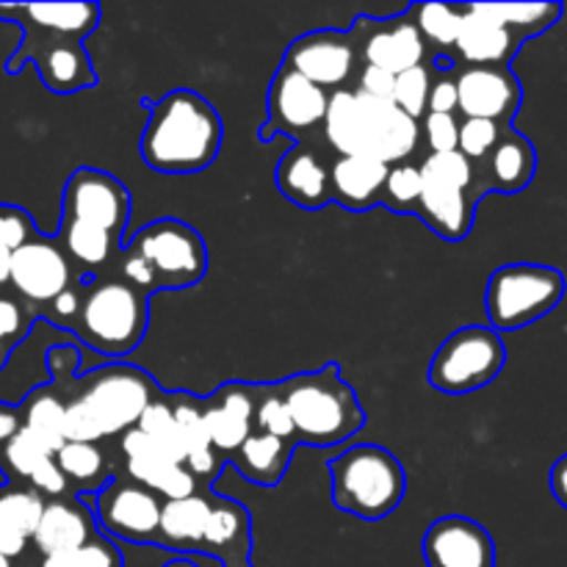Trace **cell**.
Returning <instances> with one entry per match:
<instances>
[{"instance_id": "21", "label": "cell", "mask_w": 567, "mask_h": 567, "mask_svg": "<svg viewBox=\"0 0 567 567\" xmlns=\"http://www.w3.org/2000/svg\"><path fill=\"white\" fill-rule=\"evenodd\" d=\"M94 535H97V524H94L92 507L75 496H61L44 502L31 546L42 557H50V554L81 548Z\"/></svg>"}, {"instance_id": "42", "label": "cell", "mask_w": 567, "mask_h": 567, "mask_svg": "<svg viewBox=\"0 0 567 567\" xmlns=\"http://www.w3.org/2000/svg\"><path fill=\"white\" fill-rule=\"evenodd\" d=\"M421 192H424V177H421V169L404 161V164H396L388 169L380 205H385L388 210H396V214H415V205H419Z\"/></svg>"}, {"instance_id": "26", "label": "cell", "mask_w": 567, "mask_h": 567, "mask_svg": "<svg viewBox=\"0 0 567 567\" xmlns=\"http://www.w3.org/2000/svg\"><path fill=\"white\" fill-rule=\"evenodd\" d=\"M293 452H297V443L293 441H280V437L264 435V432H252L230 454V465L233 471H238L252 485L277 487L282 476L288 474Z\"/></svg>"}, {"instance_id": "56", "label": "cell", "mask_w": 567, "mask_h": 567, "mask_svg": "<svg viewBox=\"0 0 567 567\" xmlns=\"http://www.w3.org/2000/svg\"><path fill=\"white\" fill-rule=\"evenodd\" d=\"M551 493L559 504L567 509V454L559 457L551 468Z\"/></svg>"}, {"instance_id": "40", "label": "cell", "mask_w": 567, "mask_h": 567, "mask_svg": "<svg viewBox=\"0 0 567 567\" xmlns=\"http://www.w3.org/2000/svg\"><path fill=\"white\" fill-rule=\"evenodd\" d=\"M172 415H175L177 432H181L183 449H186V460L205 452H214L203 421V399L192 396V393H175V399H172Z\"/></svg>"}, {"instance_id": "4", "label": "cell", "mask_w": 567, "mask_h": 567, "mask_svg": "<svg viewBox=\"0 0 567 567\" xmlns=\"http://www.w3.org/2000/svg\"><path fill=\"white\" fill-rule=\"evenodd\" d=\"M147 324V293L120 280H92L83 291L72 332L92 352L120 360L144 341Z\"/></svg>"}, {"instance_id": "45", "label": "cell", "mask_w": 567, "mask_h": 567, "mask_svg": "<svg viewBox=\"0 0 567 567\" xmlns=\"http://www.w3.org/2000/svg\"><path fill=\"white\" fill-rule=\"evenodd\" d=\"M430 89H432V75L430 66L419 64L413 70L399 72L396 81H393V97L391 103L396 109H402L410 120L419 122L421 116L426 114V100H430Z\"/></svg>"}, {"instance_id": "55", "label": "cell", "mask_w": 567, "mask_h": 567, "mask_svg": "<svg viewBox=\"0 0 567 567\" xmlns=\"http://www.w3.org/2000/svg\"><path fill=\"white\" fill-rule=\"evenodd\" d=\"M20 430H22L20 408H14V404L0 402V454H3V449L9 446V441Z\"/></svg>"}, {"instance_id": "54", "label": "cell", "mask_w": 567, "mask_h": 567, "mask_svg": "<svg viewBox=\"0 0 567 567\" xmlns=\"http://www.w3.org/2000/svg\"><path fill=\"white\" fill-rule=\"evenodd\" d=\"M393 81H396V75H391V72L380 70V66L363 64L360 83L354 92H363L374 100H391L393 97Z\"/></svg>"}, {"instance_id": "61", "label": "cell", "mask_w": 567, "mask_h": 567, "mask_svg": "<svg viewBox=\"0 0 567 567\" xmlns=\"http://www.w3.org/2000/svg\"><path fill=\"white\" fill-rule=\"evenodd\" d=\"M249 567H252V565H249Z\"/></svg>"}, {"instance_id": "7", "label": "cell", "mask_w": 567, "mask_h": 567, "mask_svg": "<svg viewBox=\"0 0 567 567\" xmlns=\"http://www.w3.org/2000/svg\"><path fill=\"white\" fill-rule=\"evenodd\" d=\"M125 249L142 255L155 271L158 291H186L208 271V247L192 225L158 219L131 236Z\"/></svg>"}, {"instance_id": "15", "label": "cell", "mask_w": 567, "mask_h": 567, "mask_svg": "<svg viewBox=\"0 0 567 567\" xmlns=\"http://www.w3.org/2000/svg\"><path fill=\"white\" fill-rule=\"evenodd\" d=\"M457 111L465 120H491L507 127L520 109V81L509 66H465L457 78Z\"/></svg>"}, {"instance_id": "58", "label": "cell", "mask_w": 567, "mask_h": 567, "mask_svg": "<svg viewBox=\"0 0 567 567\" xmlns=\"http://www.w3.org/2000/svg\"><path fill=\"white\" fill-rule=\"evenodd\" d=\"M9 271H11V249H6L3 244H0V286L9 282Z\"/></svg>"}, {"instance_id": "1", "label": "cell", "mask_w": 567, "mask_h": 567, "mask_svg": "<svg viewBox=\"0 0 567 567\" xmlns=\"http://www.w3.org/2000/svg\"><path fill=\"white\" fill-rule=\"evenodd\" d=\"M225 125L210 100L194 89H172L150 105L138 153L158 175H197L221 153Z\"/></svg>"}, {"instance_id": "6", "label": "cell", "mask_w": 567, "mask_h": 567, "mask_svg": "<svg viewBox=\"0 0 567 567\" xmlns=\"http://www.w3.org/2000/svg\"><path fill=\"white\" fill-rule=\"evenodd\" d=\"M507 363L502 332L491 324H468L454 330L435 349L426 369V380L446 396H465L491 385Z\"/></svg>"}, {"instance_id": "19", "label": "cell", "mask_w": 567, "mask_h": 567, "mask_svg": "<svg viewBox=\"0 0 567 567\" xmlns=\"http://www.w3.org/2000/svg\"><path fill=\"white\" fill-rule=\"evenodd\" d=\"M255 396H258V385L225 382L203 399V421L214 452L233 454L252 435Z\"/></svg>"}, {"instance_id": "9", "label": "cell", "mask_w": 567, "mask_h": 567, "mask_svg": "<svg viewBox=\"0 0 567 567\" xmlns=\"http://www.w3.org/2000/svg\"><path fill=\"white\" fill-rule=\"evenodd\" d=\"M20 28L25 31V37H22V44L14 50V55L6 61V72L14 75L25 61H33L39 78L53 94H75L97 83V72H94L92 59L81 42L50 37L39 28L25 25V22H20Z\"/></svg>"}, {"instance_id": "27", "label": "cell", "mask_w": 567, "mask_h": 567, "mask_svg": "<svg viewBox=\"0 0 567 567\" xmlns=\"http://www.w3.org/2000/svg\"><path fill=\"white\" fill-rule=\"evenodd\" d=\"M210 507H214V498H205L199 493L177 498V502H164L155 546L183 554L203 551V535L210 518Z\"/></svg>"}, {"instance_id": "2", "label": "cell", "mask_w": 567, "mask_h": 567, "mask_svg": "<svg viewBox=\"0 0 567 567\" xmlns=\"http://www.w3.org/2000/svg\"><path fill=\"white\" fill-rule=\"evenodd\" d=\"M277 388L291 413L297 446L336 449L365 426L358 391L343 380L338 363L293 374L277 382Z\"/></svg>"}, {"instance_id": "51", "label": "cell", "mask_w": 567, "mask_h": 567, "mask_svg": "<svg viewBox=\"0 0 567 567\" xmlns=\"http://www.w3.org/2000/svg\"><path fill=\"white\" fill-rule=\"evenodd\" d=\"M122 277L127 280V286H133L136 291L142 293H155L158 291V280H155V271L153 266L147 264V260L142 258V255L131 252V249H125V258H122Z\"/></svg>"}, {"instance_id": "22", "label": "cell", "mask_w": 567, "mask_h": 567, "mask_svg": "<svg viewBox=\"0 0 567 567\" xmlns=\"http://www.w3.org/2000/svg\"><path fill=\"white\" fill-rule=\"evenodd\" d=\"M275 186L288 203L305 210H321L332 203L330 172L305 144L288 150L275 166Z\"/></svg>"}, {"instance_id": "17", "label": "cell", "mask_w": 567, "mask_h": 567, "mask_svg": "<svg viewBox=\"0 0 567 567\" xmlns=\"http://www.w3.org/2000/svg\"><path fill=\"white\" fill-rule=\"evenodd\" d=\"M354 94H358L360 125H363V155H371L388 166L404 164L408 155L419 147V122L410 120L391 100H374L363 92Z\"/></svg>"}, {"instance_id": "46", "label": "cell", "mask_w": 567, "mask_h": 567, "mask_svg": "<svg viewBox=\"0 0 567 567\" xmlns=\"http://www.w3.org/2000/svg\"><path fill=\"white\" fill-rule=\"evenodd\" d=\"M33 319H37V313H33L31 308H25V305L17 302V299L0 293V371L9 363L11 349L28 336Z\"/></svg>"}, {"instance_id": "25", "label": "cell", "mask_w": 567, "mask_h": 567, "mask_svg": "<svg viewBox=\"0 0 567 567\" xmlns=\"http://www.w3.org/2000/svg\"><path fill=\"white\" fill-rule=\"evenodd\" d=\"M388 169L391 166L371 158V155H343L330 169L332 203L354 210V214L374 208L382 199Z\"/></svg>"}, {"instance_id": "52", "label": "cell", "mask_w": 567, "mask_h": 567, "mask_svg": "<svg viewBox=\"0 0 567 567\" xmlns=\"http://www.w3.org/2000/svg\"><path fill=\"white\" fill-rule=\"evenodd\" d=\"M31 491H37L39 496H50V498H61L66 496V491H70V485H66L64 474L59 471V465H55V457L44 460L42 465H39L37 471L31 474Z\"/></svg>"}, {"instance_id": "18", "label": "cell", "mask_w": 567, "mask_h": 567, "mask_svg": "<svg viewBox=\"0 0 567 567\" xmlns=\"http://www.w3.org/2000/svg\"><path fill=\"white\" fill-rule=\"evenodd\" d=\"M371 31L360 39V55L363 64L380 66V70L399 75L404 70L424 64L426 42L419 33L415 22L410 20V6L393 17H371Z\"/></svg>"}, {"instance_id": "47", "label": "cell", "mask_w": 567, "mask_h": 567, "mask_svg": "<svg viewBox=\"0 0 567 567\" xmlns=\"http://www.w3.org/2000/svg\"><path fill=\"white\" fill-rule=\"evenodd\" d=\"M504 131L507 127L491 120H463L460 122L457 153H463L471 164L474 161H485L493 153V147L502 142Z\"/></svg>"}, {"instance_id": "50", "label": "cell", "mask_w": 567, "mask_h": 567, "mask_svg": "<svg viewBox=\"0 0 567 567\" xmlns=\"http://www.w3.org/2000/svg\"><path fill=\"white\" fill-rule=\"evenodd\" d=\"M421 133L426 136L432 153H454L457 150L460 122L454 114H424Z\"/></svg>"}, {"instance_id": "57", "label": "cell", "mask_w": 567, "mask_h": 567, "mask_svg": "<svg viewBox=\"0 0 567 567\" xmlns=\"http://www.w3.org/2000/svg\"><path fill=\"white\" fill-rule=\"evenodd\" d=\"M454 66H457V61L446 53H435V59H432V70L441 72V75H452Z\"/></svg>"}, {"instance_id": "53", "label": "cell", "mask_w": 567, "mask_h": 567, "mask_svg": "<svg viewBox=\"0 0 567 567\" xmlns=\"http://www.w3.org/2000/svg\"><path fill=\"white\" fill-rule=\"evenodd\" d=\"M454 111H457V83L449 75L435 78L426 100V114H454Z\"/></svg>"}, {"instance_id": "14", "label": "cell", "mask_w": 567, "mask_h": 567, "mask_svg": "<svg viewBox=\"0 0 567 567\" xmlns=\"http://www.w3.org/2000/svg\"><path fill=\"white\" fill-rule=\"evenodd\" d=\"M282 64L291 66L319 89H341L349 81L358 64L354 53V37L349 31H336V28H319L308 31L288 44Z\"/></svg>"}, {"instance_id": "20", "label": "cell", "mask_w": 567, "mask_h": 567, "mask_svg": "<svg viewBox=\"0 0 567 567\" xmlns=\"http://www.w3.org/2000/svg\"><path fill=\"white\" fill-rule=\"evenodd\" d=\"M524 39L504 28L493 17H487L480 6H463L454 50L468 66H509Z\"/></svg>"}, {"instance_id": "39", "label": "cell", "mask_w": 567, "mask_h": 567, "mask_svg": "<svg viewBox=\"0 0 567 567\" xmlns=\"http://www.w3.org/2000/svg\"><path fill=\"white\" fill-rule=\"evenodd\" d=\"M252 432H264V435L297 443V437H293L291 413H288L286 402H282L277 382L258 385V396H255V413H252Z\"/></svg>"}, {"instance_id": "30", "label": "cell", "mask_w": 567, "mask_h": 567, "mask_svg": "<svg viewBox=\"0 0 567 567\" xmlns=\"http://www.w3.org/2000/svg\"><path fill=\"white\" fill-rule=\"evenodd\" d=\"M42 509L44 498L31 487H9L0 493V554L3 557H25Z\"/></svg>"}, {"instance_id": "41", "label": "cell", "mask_w": 567, "mask_h": 567, "mask_svg": "<svg viewBox=\"0 0 567 567\" xmlns=\"http://www.w3.org/2000/svg\"><path fill=\"white\" fill-rule=\"evenodd\" d=\"M421 177L430 186L454 188V192H468L474 186V164L463 153H432L426 155L424 164L419 166Z\"/></svg>"}, {"instance_id": "48", "label": "cell", "mask_w": 567, "mask_h": 567, "mask_svg": "<svg viewBox=\"0 0 567 567\" xmlns=\"http://www.w3.org/2000/svg\"><path fill=\"white\" fill-rule=\"evenodd\" d=\"M64 441L66 443H97L103 441V432H100L97 419L92 415V410L86 408L81 396H72V402L64 404Z\"/></svg>"}, {"instance_id": "8", "label": "cell", "mask_w": 567, "mask_h": 567, "mask_svg": "<svg viewBox=\"0 0 567 567\" xmlns=\"http://www.w3.org/2000/svg\"><path fill=\"white\" fill-rule=\"evenodd\" d=\"M97 419L103 437L133 430L150 402L161 396V388L144 369L131 363H111L81 377V393Z\"/></svg>"}, {"instance_id": "33", "label": "cell", "mask_w": 567, "mask_h": 567, "mask_svg": "<svg viewBox=\"0 0 567 567\" xmlns=\"http://www.w3.org/2000/svg\"><path fill=\"white\" fill-rule=\"evenodd\" d=\"M55 465L64 474L66 485L75 493H100L111 482L109 463L97 443H64L55 454Z\"/></svg>"}, {"instance_id": "31", "label": "cell", "mask_w": 567, "mask_h": 567, "mask_svg": "<svg viewBox=\"0 0 567 567\" xmlns=\"http://www.w3.org/2000/svg\"><path fill=\"white\" fill-rule=\"evenodd\" d=\"M20 419L22 430L31 432L44 449H50L53 454L61 452V446L66 443L64 430H61V424H64V402H61L53 388H33L25 402L20 404Z\"/></svg>"}, {"instance_id": "11", "label": "cell", "mask_w": 567, "mask_h": 567, "mask_svg": "<svg viewBox=\"0 0 567 567\" xmlns=\"http://www.w3.org/2000/svg\"><path fill=\"white\" fill-rule=\"evenodd\" d=\"M161 507L164 502L150 487L133 480H111L103 491L94 493L92 515L103 535L120 537L136 546H155Z\"/></svg>"}, {"instance_id": "5", "label": "cell", "mask_w": 567, "mask_h": 567, "mask_svg": "<svg viewBox=\"0 0 567 567\" xmlns=\"http://www.w3.org/2000/svg\"><path fill=\"white\" fill-rule=\"evenodd\" d=\"M565 277L554 266L507 264L498 266L485 288L487 321L496 332L520 330L551 313L565 297Z\"/></svg>"}, {"instance_id": "32", "label": "cell", "mask_w": 567, "mask_h": 567, "mask_svg": "<svg viewBox=\"0 0 567 567\" xmlns=\"http://www.w3.org/2000/svg\"><path fill=\"white\" fill-rule=\"evenodd\" d=\"M127 480L150 487L153 493L164 496L166 502L188 498L197 493V480L186 465H175L164 454H150V457L127 460Z\"/></svg>"}, {"instance_id": "16", "label": "cell", "mask_w": 567, "mask_h": 567, "mask_svg": "<svg viewBox=\"0 0 567 567\" xmlns=\"http://www.w3.org/2000/svg\"><path fill=\"white\" fill-rule=\"evenodd\" d=\"M421 548L426 567H496L491 532L463 515L432 520Z\"/></svg>"}, {"instance_id": "13", "label": "cell", "mask_w": 567, "mask_h": 567, "mask_svg": "<svg viewBox=\"0 0 567 567\" xmlns=\"http://www.w3.org/2000/svg\"><path fill=\"white\" fill-rule=\"evenodd\" d=\"M75 280L72 260L66 258L59 238L37 233L31 241L11 252L9 286H14V291L25 299L33 313H39V308L50 305L59 293L75 286Z\"/></svg>"}, {"instance_id": "43", "label": "cell", "mask_w": 567, "mask_h": 567, "mask_svg": "<svg viewBox=\"0 0 567 567\" xmlns=\"http://www.w3.org/2000/svg\"><path fill=\"white\" fill-rule=\"evenodd\" d=\"M122 551L105 535H94L92 540L83 543L72 551L50 554L39 559L37 567H122Z\"/></svg>"}, {"instance_id": "3", "label": "cell", "mask_w": 567, "mask_h": 567, "mask_svg": "<svg viewBox=\"0 0 567 567\" xmlns=\"http://www.w3.org/2000/svg\"><path fill=\"white\" fill-rule=\"evenodd\" d=\"M332 504L360 520H382L396 513L408 493L402 460L377 443H358L332 457Z\"/></svg>"}, {"instance_id": "24", "label": "cell", "mask_w": 567, "mask_h": 567, "mask_svg": "<svg viewBox=\"0 0 567 567\" xmlns=\"http://www.w3.org/2000/svg\"><path fill=\"white\" fill-rule=\"evenodd\" d=\"M0 20H11L14 25L39 28L59 39L83 42L100 25L97 3H31V6H0Z\"/></svg>"}, {"instance_id": "37", "label": "cell", "mask_w": 567, "mask_h": 567, "mask_svg": "<svg viewBox=\"0 0 567 567\" xmlns=\"http://www.w3.org/2000/svg\"><path fill=\"white\" fill-rule=\"evenodd\" d=\"M136 426L155 443V446H158V452L164 454L169 463H186V449H183L181 432H177L175 415H172V402L164 393H161L155 402H150V408L144 410Z\"/></svg>"}, {"instance_id": "44", "label": "cell", "mask_w": 567, "mask_h": 567, "mask_svg": "<svg viewBox=\"0 0 567 567\" xmlns=\"http://www.w3.org/2000/svg\"><path fill=\"white\" fill-rule=\"evenodd\" d=\"M50 457H55L50 449H44L28 430H20L0 454V468L14 480H31L33 471Z\"/></svg>"}, {"instance_id": "23", "label": "cell", "mask_w": 567, "mask_h": 567, "mask_svg": "<svg viewBox=\"0 0 567 567\" xmlns=\"http://www.w3.org/2000/svg\"><path fill=\"white\" fill-rule=\"evenodd\" d=\"M252 535L249 513L236 498H214L208 526L203 535V557H214L221 567H249Z\"/></svg>"}, {"instance_id": "38", "label": "cell", "mask_w": 567, "mask_h": 567, "mask_svg": "<svg viewBox=\"0 0 567 567\" xmlns=\"http://www.w3.org/2000/svg\"><path fill=\"white\" fill-rule=\"evenodd\" d=\"M410 20L415 22L424 42H432L437 50L454 48L463 22V9L446 3H419L410 6Z\"/></svg>"}, {"instance_id": "59", "label": "cell", "mask_w": 567, "mask_h": 567, "mask_svg": "<svg viewBox=\"0 0 567 567\" xmlns=\"http://www.w3.org/2000/svg\"><path fill=\"white\" fill-rule=\"evenodd\" d=\"M164 567H197L192 563V559H172V563H166Z\"/></svg>"}, {"instance_id": "10", "label": "cell", "mask_w": 567, "mask_h": 567, "mask_svg": "<svg viewBox=\"0 0 567 567\" xmlns=\"http://www.w3.org/2000/svg\"><path fill=\"white\" fill-rule=\"evenodd\" d=\"M61 219L100 227L122 241V233L131 221V192L111 172L81 166L64 186Z\"/></svg>"}, {"instance_id": "36", "label": "cell", "mask_w": 567, "mask_h": 567, "mask_svg": "<svg viewBox=\"0 0 567 567\" xmlns=\"http://www.w3.org/2000/svg\"><path fill=\"white\" fill-rule=\"evenodd\" d=\"M480 9L504 28L518 33L520 39H529L543 33L563 17L559 3H480Z\"/></svg>"}, {"instance_id": "12", "label": "cell", "mask_w": 567, "mask_h": 567, "mask_svg": "<svg viewBox=\"0 0 567 567\" xmlns=\"http://www.w3.org/2000/svg\"><path fill=\"white\" fill-rule=\"evenodd\" d=\"M327 100L330 94L293 72L288 64H280L269 83V94H266V116L264 127L258 131L260 142L269 144L275 136H291L299 138L302 133L313 131L316 125L324 122Z\"/></svg>"}, {"instance_id": "49", "label": "cell", "mask_w": 567, "mask_h": 567, "mask_svg": "<svg viewBox=\"0 0 567 567\" xmlns=\"http://www.w3.org/2000/svg\"><path fill=\"white\" fill-rule=\"evenodd\" d=\"M92 280H94L92 275H78L75 286L66 288L64 293H59V297H55L50 305H44V310H39V316L48 321H53V324L72 330V324H75V319H78V310H81V299H83L81 286H89Z\"/></svg>"}, {"instance_id": "29", "label": "cell", "mask_w": 567, "mask_h": 567, "mask_svg": "<svg viewBox=\"0 0 567 567\" xmlns=\"http://www.w3.org/2000/svg\"><path fill=\"white\" fill-rule=\"evenodd\" d=\"M487 186L485 192L518 194L532 183L537 169V153L526 136L507 127L502 142L487 155Z\"/></svg>"}, {"instance_id": "34", "label": "cell", "mask_w": 567, "mask_h": 567, "mask_svg": "<svg viewBox=\"0 0 567 567\" xmlns=\"http://www.w3.org/2000/svg\"><path fill=\"white\" fill-rule=\"evenodd\" d=\"M324 136L327 144L338 155H363V125H360L358 94L349 89H336L327 100L324 114Z\"/></svg>"}, {"instance_id": "35", "label": "cell", "mask_w": 567, "mask_h": 567, "mask_svg": "<svg viewBox=\"0 0 567 567\" xmlns=\"http://www.w3.org/2000/svg\"><path fill=\"white\" fill-rule=\"evenodd\" d=\"M59 244L64 247L66 258L75 260V264L86 271L103 269V266L114 258L116 247H120V241H116L114 236H109L105 230H100V227L64 219H61Z\"/></svg>"}, {"instance_id": "28", "label": "cell", "mask_w": 567, "mask_h": 567, "mask_svg": "<svg viewBox=\"0 0 567 567\" xmlns=\"http://www.w3.org/2000/svg\"><path fill=\"white\" fill-rule=\"evenodd\" d=\"M476 199L468 197V192H454V188H441L424 183L415 216L437 233L446 241H463L474 227Z\"/></svg>"}, {"instance_id": "60", "label": "cell", "mask_w": 567, "mask_h": 567, "mask_svg": "<svg viewBox=\"0 0 567 567\" xmlns=\"http://www.w3.org/2000/svg\"><path fill=\"white\" fill-rule=\"evenodd\" d=\"M14 563H17V559H9V557H3V554H0V567H17Z\"/></svg>"}]
</instances>
